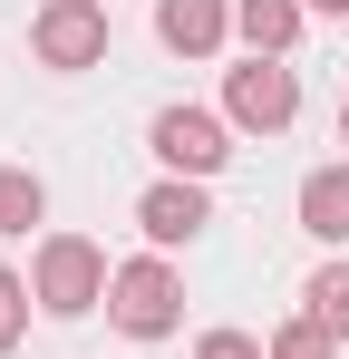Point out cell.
Segmentation results:
<instances>
[{
	"instance_id": "3957f363",
	"label": "cell",
	"mask_w": 349,
	"mask_h": 359,
	"mask_svg": "<svg viewBox=\"0 0 349 359\" xmlns=\"http://www.w3.org/2000/svg\"><path fill=\"white\" fill-rule=\"evenodd\" d=\"M146 146H156V165H165V175H194V184H214V175L233 165V126H224V107H156Z\"/></svg>"
},
{
	"instance_id": "9c48e42d",
	"label": "cell",
	"mask_w": 349,
	"mask_h": 359,
	"mask_svg": "<svg viewBox=\"0 0 349 359\" xmlns=\"http://www.w3.org/2000/svg\"><path fill=\"white\" fill-rule=\"evenodd\" d=\"M301 0H233V39L252 49V59H291L301 49Z\"/></svg>"
},
{
	"instance_id": "8fae6325",
	"label": "cell",
	"mask_w": 349,
	"mask_h": 359,
	"mask_svg": "<svg viewBox=\"0 0 349 359\" xmlns=\"http://www.w3.org/2000/svg\"><path fill=\"white\" fill-rule=\"evenodd\" d=\"M29 224H49V184L29 165H0V243H20Z\"/></svg>"
},
{
	"instance_id": "8992f818",
	"label": "cell",
	"mask_w": 349,
	"mask_h": 359,
	"mask_svg": "<svg viewBox=\"0 0 349 359\" xmlns=\"http://www.w3.org/2000/svg\"><path fill=\"white\" fill-rule=\"evenodd\" d=\"M214 224V194L194 175H156L146 194H136V233H146V252H184V243Z\"/></svg>"
},
{
	"instance_id": "5bb4252c",
	"label": "cell",
	"mask_w": 349,
	"mask_h": 359,
	"mask_svg": "<svg viewBox=\"0 0 349 359\" xmlns=\"http://www.w3.org/2000/svg\"><path fill=\"white\" fill-rule=\"evenodd\" d=\"M194 359H272V350H262L252 330H204V340H194Z\"/></svg>"
},
{
	"instance_id": "2e32d148",
	"label": "cell",
	"mask_w": 349,
	"mask_h": 359,
	"mask_svg": "<svg viewBox=\"0 0 349 359\" xmlns=\"http://www.w3.org/2000/svg\"><path fill=\"white\" fill-rule=\"evenodd\" d=\"M340 146H349V97H340Z\"/></svg>"
},
{
	"instance_id": "5b68a950",
	"label": "cell",
	"mask_w": 349,
	"mask_h": 359,
	"mask_svg": "<svg viewBox=\"0 0 349 359\" xmlns=\"http://www.w3.org/2000/svg\"><path fill=\"white\" fill-rule=\"evenodd\" d=\"M107 0H39V20H29V59L58 68V78H78V68L107 59Z\"/></svg>"
},
{
	"instance_id": "277c9868",
	"label": "cell",
	"mask_w": 349,
	"mask_h": 359,
	"mask_svg": "<svg viewBox=\"0 0 349 359\" xmlns=\"http://www.w3.org/2000/svg\"><path fill=\"white\" fill-rule=\"evenodd\" d=\"M291 117H301V78H291V59H242V68H224V126H233V136H282Z\"/></svg>"
},
{
	"instance_id": "7a4b0ae2",
	"label": "cell",
	"mask_w": 349,
	"mask_h": 359,
	"mask_svg": "<svg viewBox=\"0 0 349 359\" xmlns=\"http://www.w3.org/2000/svg\"><path fill=\"white\" fill-rule=\"evenodd\" d=\"M107 320L126 330V340H165L174 320H184V272H174V252H136V262H116Z\"/></svg>"
},
{
	"instance_id": "30bf717a",
	"label": "cell",
	"mask_w": 349,
	"mask_h": 359,
	"mask_svg": "<svg viewBox=\"0 0 349 359\" xmlns=\"http://www.w3.org/2000/svg\"><path fill=\"white\" fill-rule=\"evenodd\" d=\"M301 311H310V320H320L330 340H349V252H330V262H320V272L301 282Z\"/></svg>"
},
{
	"instance_id": "52a82bcc",
	"label": "cell",
	"mask_w": 349,
	"mask_h": 359,
	"mask_svg": "<svg viewBox=\"0 0 349 359\" xmlns=\"http://www.w3.org/2000/svg\"><path fill=\"white\" fill-rule=\"evenodd\" d=\"M156 39H165L174 59H224L233 0H156Z\"/></svg>"
},
{
	"instance_id": "7c38bea8",
	"label": "cell",
	"mask_w": 349,
	"mask_h": 359,
	"mask_svg": "<svg viewBox=\"0 0 349 359\" xmlns=\"http://www.w3.org/2000/svg\"><path fill=\"white\" fill-rule=\"evenodd\" d=\"M262 350H272V359H340V340H330L310 311H291V320L272 330V340H262Z\"/></svg>"
},
{
	"instance_id": "6da1fadb",
	"label": "cell",
	"mask_w": 349,
	"mask_h": 359,
	"mask_svg": "<svg viewBox=\"0 0 349 359\" xmlns=\"http://www.w3.org/2000/svg\"><path fill=\"white\" fill-rule=\"evenodd\" d=\"M107 282H116V262L88 233H39V252H29V301H39L49 320H88V311L107 301Z\"/></svg>"
},
{
	"instance_id": "4fadbf2b",
	"label": "cell",
	"mask_w": 349,
	"mask_h": 359,
	"mask_svg": "<svg viewBox=\"0 0 349 359\" xmlns=\"http://www.w3.org/2000/svg\"><path fill=\"white\" fill-rule=\"evenodd\" d=\"M29 311H39V301H29V282H20V272L0 262V359L20 350V330H29Z\"/></svg>"
},
{
	"instance_id": "ba28073f",
	"label": "cell",
	"mask_w": 349,
	"mask_h": 359,
	"mask_svg": "<svg viewBox=\"0 0 349 359\" xmlns=\"http://www.w3.org/2000/svg\"><path fill=\"white\" fill-rule=\"evenodd\" d=\"M301 233H310V243H330V252L349 243V156L301 175Z\"/></svg>"
},
{
	"instance_id": "9a60e30c",
	"label": "cell",
	"mask_w": 349,
	"mask_h": 359,
	"mask_svg": "<svg viewBox=\"0 0 349 359\" xmlns=\"http://www.w3.org/2000/svg\"><path fill=\"white\" fill-rule=\"evenodd\" d=\"M301 10H310V20H349V0H301Z\"/></svg>"
}]
</instances>
